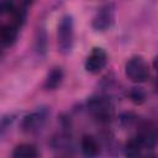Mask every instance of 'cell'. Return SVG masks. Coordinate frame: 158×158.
<instances>
[{"label":"cell","mask_w":158,"mask_h":158,"mask_svg":"<svg viewBox=\"0 0 158 158\" xmlns=\"http://www.w3.org/2000/svg\"><path fill=\"white\" fill-rule=\"evenodd\" d=\"M58 49L62 54L70 53L74 44V21L70 15H64L59 23L57 31Z\"/></svg>","instance_id":"6da1fadb"},{"label":"cell","mask_w":158,"mask_h":158,"mask_svg":"<svg viewBox=\"0 0 158 158\" xmlns=\"http://www.w3.org/2000/svg\"><path fill=\"white\" fill-rule=\"evenodd\" d=\"M125 74L133 83H144L149 77V68L142 57L136 56L126 62Z\"/></svg>","instance_id":"7a4b0ae2"},{"label":"cell","mask_w":158,"mask_h":158,"mask_svg":"<svg viewBox=\"0 0 158 158\" xmlns=\"http://www.w3.org/2000/svg\"><path fill=\"white\" fill-rule=\"evenodd\" d=\"M88 110L100 122H107L112 116V105L106 98L96 96L89 99Z\"/></svg>","instance_id":"3957f363"},{"label":"cell","mask_w":158,"mask_h":158,"mask_svg":"<svg viewBox=\"0 0 158 158\" xmlns=\"http://www.w3.org/2000/svg\"><path fill=\"white\" fill-rule=\"evenodd\" d=\"M115 21V5L114 4H106L104 5L94 16L91 26L95 31H106L109 30Z\"/></svg>","instance_id":"277c9868"},{"label":"cell","mask_w":158,"mask_h":158,"mask_svg":"<svg viewBox=\"0 0 158 158\" xmlns=\"http://www.w3.org/2000/svg\"><path fill=\"white\" fill-rule=\"evenodd\" d=\"M106 62H107L106 52L100 47H95L91 49L90 54L86 57L84 67L86 72L91 74H96L104 69V67L106 65Z\"/></svg>","instance_id":"5b68a950"},{"label":"cell","mask_w":158,"mask_h":158,"mask_svg":"<svg viewBox=\"0 0 158 158\" xmlns=\"http://www.w3.org/2000/svg\"><path fill=\"white\" fill-rule=\"evenodd\" d=\"M47 120V110H37L35 112H31L26 115L21 122V127L25 132H36L41 130Z\"/></svg>","instance_id":"8992f818"},{"label":"cell","mask_w":158,"mask_h":158,"mask_svg":"<svg viewBox=\"0 0 158 158\" xmlns=\"http://www.w3.org/2000/svg\"><path fill=\"white\" fill-rule=\"evenodd\" d=\"M137 137L139 138L144 148H153L158 143V130L154 125L146 122L139 126Z\"/></svg>","instance_id":"52a82bcc"},{"label":"cell","mask_w":158,"mask_h":158,"mask_svg":"<svg viewBox=\"0 0 158 158\" xmlns=\"http://www.w3.org/2000/svg\"><path fill=\"white\" fill-rule=\"evenodd\" d=\"M19 30L20 26L14 23V22H7L1 27V32H0V40H1V44L4 47H10L17 38L19 35Z\"/></svg>","instance_id":"ba28073f"},{"label":"cell","mask_w":158,"mask_h":158,"mask_svg":"<svg viewBox=\"0 0 158 158\" xmlns=\"http://www.w3.org/2000/svg\"><path fill=\"white\" fill-rule=\"evenodd\" d=\"M63 78H64V73H63V69L60 67H54L52 68L47 77H46V80H44V88L47 90H54L57 89L62 81H63Z\"/></svg>","instance_id":"9c48e42d"},{"label":"cell","mask_w":158,"mask_h":158,"mask_svg":"<svg viewBox=\"0 0 158 158\" xmlns=\"http://www.w3.org/2000/svg\"><path fill=\"white\" fill-rule=\"evenodd\" d=\"M80 147H81L83 154L86 157H95L99 154V151H100L98 141L91 136H84L80 141Z\"/></svg>","instance_id":"30bf717a"},{"label":"cell","mask_w":158,"mask_h":158,"mask_svg":"<svg viewBox=\"0 0 158 158\" xmlns=\"http://www.w3.org/2000/svg\"><path fill=\"white\" fill-rule=\"evenodd\" d=\"M12 157L15 158H35L38 157V151L33 144L22 143L15 147L12 152Z\"/></svg>","instance_id":"8fae6325"},{"label":"cell","mask_w":158,"mask_h":158,"mask_svg":"<svg viewBox=\"0 0 158 158\" xmlns=\"http://www.w3.org/2000/svg\"><path fill=\"white\" fill-rule=\"evenodd\" d=\"M35 48L36 52L40 56H44L46 54V49H47V35L44 28H38L36 32V37H35Z\"/></svg>","instance_id":"7c38bea8"},{"label":"cell","mask_w":158,"mask_h":158,"mask_svg":"<svg viewBox=\"0 0 158 158\" xmlns=\"http://www.w3.org/2000/svg\"><path fill=\"white\" fill-rule=\"evenodd\" d=\"M143 144L142 142L139 141V138L136 136L133 138H131L127 143H126V147H125V154L128 156V157H136L138 154H141L142 149H143Z\"/></svg>","instance_id":"4fadbf2b"},{"label":"cell","mask_w":158,"mask_h":158,"mask_svg":"<svg viewBox=\"0 0 158 158\" xmlns=\"http://www.w3.org/2000/svg\"><path fill=\"white\" fill-rule=\"evenodd\" d=\"M128 98L131 99L132 102H135L137 105H141L146 100V93L141 88H132L128 91Z\"/></svg>","instance_id":"5bb4252c"},{"label":"cell","mask_w":158,"mask_h":158,"mask_svg":"<svg viewBox=\"0 0 158 158\" xmlns=\"http://www.w3.org/2000/svg\"><path fill=\"white\" fill-rule=\"evenodd\" d=\"M120 122L123 127H132L137 122V116L133 112H123L120 116Z\"/></svg>","instance_id":"9a60e30c"},{"label":"cell","mask_w":158,"mask_h":158,"mask_svg":"<svg viewBox=\"0 0 158 158\" xmlns=\"http://www.w3.org/2000/svg\"><path fill=\"white\" fill-rule=\"evenodd\" d=\"M14 121V117L10 115H6L1 118V135H4V132L10 127V123Z\"/></svg>","instance_id":"2e32d148"},{"label":"cell","mask_w":158,"mask_h":158,"mask_svg":"<svg viewBox=\"0 0 158 158\" xmlns=\"http://www.w3.org/2000/svg\"><path fill=\"white\" fill-rule=\"evenodd\" d=\"M20 1V4H22V5H25V6H27V5H30L33 0H19Z\"/></svg>","instance_id":"e0dca14e"},{"label":"cell","mask_w":158,"mask_h":158,"mask_svg":"<svg viewBox=\"0 0 158 158\" xmlns=\"http://www.w3.org/2000/svg\"><path fill=\"white\" fill-rule=\"evenodd\" d=\"M153 67H154V69L158 72V56L154 58V60H153Z\"/></svg>","instance_id":"ac0fdd59"},{"label":"cell","mask_w":158,"mask_h":158,"mask_svg":"<svg viewBox=\"0 0 158 158\" xmlns=\"http://www.w3.org/2000/svg\"><path fill=\"white\" fill-rule=\"evenodd\" d=\"M154 86H156V90L158 91V78H157V80H156V84H154Z\"/></svg>","instance_id":"d6986e66"}]
</instances>
